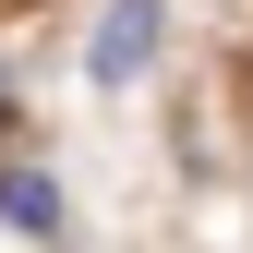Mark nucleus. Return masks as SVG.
Masks as SVG:
<instances>
[{"instance_id": "1", "label": "nucleus", "mask_w": 253, "mask_h": 253, "mask_svg": "<svg viewBox=\"0 0 253 253\" xmlns=\"http://www.w3.org/2000/svg\"><path fill=\"white\" fill-rule=\"evenodd\" d=\"M145 60H157V0H109L97 37H84V73H97V84H133Z\"/></svg>"}, {"instance_id": "2", "label": "nucleus", "mask_w": 253, "mask_h": 253, "mask_svg": "<svg viewBox=\"0 0 253 253\" xmlns=\"http://www.w3.org/2000/svg\"><path fill=\"white\" fill-rule=\"evenodd\" d=\"M0 217H12L24 241H48V229H60V181H48V169H24V157H12V169H0Z\"/></svg>"}, {"instance_id": "3", "label": "nucleus", "mask_w": 253, "mask_h": 253, "mask_svg": "<svg viewBox=\"0 0 253 253\" xmlns=\"http://www.w3.org/2000/svg\"><path fill=\"white\" fill-rule=\"evenodd\" d=\"M0 97H12V84H0Z\"/></svg>"}]
</instances>
